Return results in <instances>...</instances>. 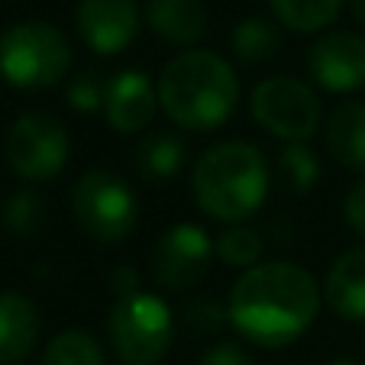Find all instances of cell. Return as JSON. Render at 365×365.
I'll use <instances>...</instances> for the list:
<instances>
[{"mask_svg": "<svg viewBox=\"0 0 365 365\" xmlns=\"http://www.w3.org/2000/svg\"><path fill=\"white\" fill-rule=\"evenodd\" d=\"M317 307L320 288L310 272L291 262H262L236 282L230 320L246 339L275 349L294 343L314 324Z\"/></svg>", "mask_w": 365, "mask_h": 365, "instance_id": "obj_1", "label": "cell"}, {"mask_svg": "<svg viewBox=\"0 0 365 365\" xmlns=\"http://www.w3.org/2000/svg\"><path fill=\"white\" fill-rule=\"evenodd\" d=\"M240 84L227 58L217 52H185L172 58L159 78V103L181 130L210 133L230 120Z\"/></svg>", "mask_w": 365, "mask_h": 365, "instance_id": "obj_2", "label": "cell"}, {"mask_svg": "<svg viewBox=\"0 0 365 365\" xmlns=\"http://www.w3.org/2000/svg\"><path fill=\"white\" fill-rule=\"evenodd\" d=\"M269 194L265 155L249 143H220L194 165V197L210 217L240 223L262 207Z\"/></svg>", "mask_w": 365, "mask_h": 365, "instance_id": "obj_3", "label": "cell"}, {"mask_svg": "<svg viewBox=\"0 0 365 365\" xmlns=\"http://www.w3.org/2000/svg\"><path fill=\"white\" fill-rule=\"evenodd\" d=\"M71 68V46L62 29L26 20L0 36V75L20 91H42L62 81Z\"/></svg>", "mask_w": 365, "mask_h": 365, "instance_id": "obj_4", "label": "cell"}, {"mask_svg": "<svg viewBox=\"0 0 365 365\" xmlns=\"http://www.w3.org/2000/svg\"><path fill=\"white\" fill-rule=\"evenodd\" d=\"M175 336L172 310L149 291L120 297L110 314V339L123 365H155Z\"/></svg>", "mask_w": 365, "mask_h": 365, "instance_id": "obj_5", "label": "cell"}, {"mask_svg": "<svg viewBox=\"0 0 365 365\" xmlns=\"http://www.w3.org/2000/svg\"><path fill=\"white\" fill-rule=\"evenodd\" d=\"M75 220L91 240L117 242L136 227V194L120 175L113 172H88L78 181L75 194Z\"/></svg>", "mask_w": 365, "mask_h": 365, "instance_id": "obj_6", "label": "cell"}, {"mask_svg": "<svg viewBox=\"0 0 365 365\" xmlns=\"http://www.w3.org/2000/svg\"><path fill=\"white\" fill-rule=\"evenodd\" d=\"M7 162L20 178H56L68 162V130L48 113H23L7 133Z\"/></svg>", "mask_w": 365, "mask_h": 365, "instance_id": "obj_7", "label": "cell"}, {"mask_svg": "<svg viewBox=\"0 0 365 365\" xmlns=\"http://www.w3.org/2000/svg\"><path fill=\"white\" fill-rule=\"evenodd\" d=\"M252 117L278 139L304 143L320 123V101L294 78H269L252 94Z\"/></svg>", "mask_w": 365, "mask_h": 365, "instance_id": "obj_8", "label": "cell"}, {"mask_svg": "<svg viewBox=\"0 0 365 365\" xmlns=\"http://www.w3.org/2000/svg\"><path fill=\"white\" fill-rule=\"evenodd\" d=\"M214 242L197 223H178L165 230L152 249V278L168 291L194 288L210 269Z\"/></svg>", "mask_w": 365, "mask_h": 365, "instance_id": "obj_9", "label": "cell"}, {"mask_svg": "<svg viewBox=\"0 0 365 365\" xmlns=\"http://www.w3.org/2000/svg\"><path fill=\"white\" fill-rule=\"evenodd\" d=\"M310 75L333 94L365 88V39L356 33H330L314 42L307 56Z\"/></svg>", "mask_w": 365, "mask_h": 365, "instance_id": "obj_10", "label": "cell"}, {"mask_svg": "<svg viewBox=\"0 0 365 365\" xmlns=\"http://www.w3.org/2000/svg\"><path fill=\"white\" fill-rule=\"evenodd\" d=\"M78 33L94 52L117 56L136 39L139 7L136 0H81L78 4Z\"/></svg>", "mask_w": 365, "mask_h": 365, "instance_id": "obj_11", "label": "cell"}, {"mask_svg": "<svg viewBox=\"0 0 365 365\" xmlns=\"http://www.w3.org/2000/svg\"><path fill=\"white\" fill-rule=\"evenodd\" d=\"M159 107V94L152 88L149 75L143 71H120L107 81V101H103V113L110 120L117 133H139L152 123Z\"/></svg>", "mask_w": 365, "mask_h": 365, "instance_id": "obj_12", "label": "cell"}, {"mask_svg": "<svg viewBox=\"0 0 365 365\" xmlns=\"http://www.w3.org/2000/svg\"><path fill=\"white\" fill-rule=\"evenodd\" d=\"M39 343V310L23 294H0V365H20Z\"/></svg>", "mask_w": 365, "mask_h": 365, "instance_id": "obj_13", "label": "cell"}, {"mask_svg": "<svg viewBox=\"0 0 365 365\" xmlns=\"http://www.w3.org/2000/svg\"><path fill=\"white\" fill-rule=\"evenodd\" d=\"M330 310L346 320H365V249H352L330 269L324 284Z\"/></svg>", "mask_w": 365, "mask_h": 365, "instance_id": "obj_14", "label": "cell"}, {"mask_svg": "<svg viewBox=\"0 0 365 365\" xmlns=\"http://www.w3.org/2000/svg\"><path fill=\"white\" fill-rule=\"evenodd\" d=\"M145 20L165 42L191 46L207 33V10L200 0H149Z\"/></svg>", "mask_w": 365, "mask_h": 365, "instance_id": "obj_15", "label": "cell"}, {"mask_svg": "<svg viewBox=\"0 0 365 365\" xmlns=\"http://www.w3.org/2000/svg\"><path fill=\"white\" fill-rule=\"evenodd\" d=\"M327 145L339 165L365 172V103H343L327 123Z\"/></svg>", "mask_w": 365, "mask_h": 365, "instance_id": "obj_16", "label": "cell"}, {"mask_svg": "<svg viewBox=\"0 0 365 365\" xmlns=\"http://www.w3.org/2000/svg\"><path fill=\"white\" fill-rule=\"evenodd\" d=\"M185 152L187 149H185V143H181L178 133H172V130L149 133L136 149V168L145 181H152V185H165V181H172L175 175L181 172V165H185Z\"/></svg>", "mask_w": 365, "mask_h": 365, "instance_id": "obj_17", "label": "cell"}, {"mask_svg": "<svg viewBox=\"0 0 365 365\" xmlns=\"http://www.w3.org/2000/svg\"><path fill=\"white\" fill-rule=\"evenodd\" d=\"M230 46H233V56L242 65H262L275 58L278 52V29L262 16H249L233 29Z\"/></svg>", "mask_w": 365, "mask_h": 365, "instance_id": "obj_18", "label": "cell"}, {"mask_svg": "<svg viewBox=\"0 0 365 365\" xmlns=\"http://www.w3.org/2000/svg\"><path fill=\"white\" fill-rule=\"evenodd\" d=\"M343 0H272L275 16L294 33H314L336 20Z\"/></svg>", "mask_w": 365, "mask_h": 365, "instance_id": "obj_19", "label": "cell"}, {"mask_svg": "<svg viewBox=\"0 0 365 365\" xmlns=\"http://www.w3.org/2000/svg\"><path fill=\"white\" fill-rule=\"evenodd\" d=\"M42 365H103V352L88 330H65L48 343Z\"/></svg>", "mask_w": 365, "mask_h": 365, "instance_id": "obj_20", "label": "cell"}, {"mask_svg": "<svg viewBox=\"0 0 365 365\" xmlns=\"http://www.w3.org/2000/svg\"><path fill=\"white\" fill-rule=\"evenodd\" d=\"M278 168H282L284 181L291 185V191H297V194H307L310 187L317 185V178H320L317 155H314V152H310L304 143L284 145L282 159H278Z\"/></svg>", "mask_w": 365, "mask_h": 365, "instance_id": "obj_21", "label": "cell"}, {"mask_svg": "<svg viewBox=\"0 0 365 365\" xmlns=\"http://www.w3.org/2000/svg\"><path fill=\"white\" fill-rule=\"evenodd\" d=\"M4 220H7V227L14 230L16 236H33V233H39V227L46 223V204H42L39 194L20 191L7 200Z\"/></svg>", "mask_w": 365, "mask_h": 365, "instance_id": "obj_22", "label": "cell"}, {"mask_svg": "<svg viewBox=\"0 0 365 365\" xmlns=\"http://www.w3.org/2000/svg\"><path fill=\"white\" fill-rule=\"evenodd\" d=\"M214 252L220 255L227 265H255L262 255V240L255 230L233 227L214 242Z\"/></svg>", "mask_w": 365, "mask_h": 365, "instance_id": "obj_23", "label": "cell"}, {"mask_svg": "<svg viewBox=\"0 0 365 365\" xmlns=\"http://www.w3.org/2000/svg\"><path fill=\"white\" fill-rule=\"evenodd\" d=\"M107 101V81H101L97 71H81L68 81V103L78 113H94Z\"/></svg>", "mask_w": 365, "mask_h": 365, "instance_id": "obj_24", "label": "cell"}, {"mask_svg": "<svg viewBox=\"0 0 365 365\" xmlns=\"http://www.w3.org/2000/svg\"><path fill=\"white\" fill-rule=\"evenodd\" d=\"M185 317H187V324L191 327H197V330H217L220 327V320H223V314H220V307H217L214 301H197V304H191V307L185 310Z\"/></svg>", "mask_w": 365, "mask_h": 365, "instance_id": "obj_25", "label": "cell"}, {"mask_svg": "<svg viewBox=\"0 0 365 365\" xmlns=\"http://www.w3.org/2000/svg\"><path fill=\"white\" fill-rule=\"evenodd\" d=\"M200 365H252V359H249L240 346L220 343V346H214V349L200 359Z\"/></svg>", "mask_w": 365, "mask_h": 365, "instance_id": "obj_26", "label": "cell"}, {"mask_svg": "<svg viewBox=\"0 0 365 365\" xmlns=\"http://www.w3.org/2000/svg\"><path fill=\"white\" fill-rule=\"evenodd\" d=\"M346 220L359 236H365V181L352 187L346 197Z\"/></svg>", "mask_w": 365, "mask_h": 365, "instance_id": "obj_27", "label": "cell"}, {"mask_svg": "<svg viewBox=\"0 0 365 365\" xmlns=\"http://www.w3.org/2000/svg\"><path fill=\"white\" fill-rule=\"evenodd\" d=\"M349 7H352V14L365 23V0H349Z\"/></svg>", "mask_w": 365, "mask_h": 365, "instance_id": "obj_28", "label": "cell"}, {"mask_svg": "<svg viewBox=\"0 0 365 365\" xmlns=\"http://www.w3.org/2000/svg\"><path fill=\"white\" fill-rule=\"evenodd\" d=\"M330 365H359V362H352V359H339V362H330Z\"/></svg>", "mask_w": 365, "mask_h": 365, "instance_id": "obj_29", "label": "cell"}]
</instances>
